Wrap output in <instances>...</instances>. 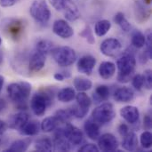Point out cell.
Wrapping results in <instances>:
<instances>
[{"label":"cell","instance_id":"8fae6325","mask_svg":"<svg viewBox=\"0 0 152 152\" xmlns=\"http://www.w3.org/2000/svg\"><path fill=\"white\" fill-rule=\"evenodd\" d=\"M96 65V59L93 55H84L80 57L77 63V70L86 75H91Z\"/></svg>","mask_w":152,"mask_h":152},{"label":"cell","instance_id":"74e56055","mask_svg":"<svg viewBox=\"0 0 152 152\" xmlns=\"http://www.w3.org/2000/svg\"><path fill=\"white\" fill-rule=\"evenodd\" d=\"M79 35H80V37L85 38L90 45H94L95 43V38H94L93 30L89 25H86L85 27V28L82 30V32L79 33Z\"/></svg>","mask_w":152,"mask_h":152},{"label":"cell","instance_id":"ab89813d","mask_svg":"<svg viewBox=\"0 0 152 152\" xmlns=\"http://www.w3.org/2000/svg\"><path fill=\"white\" fill-rule=\"evenodd\" d=\"M143 75V87L148 90L152 88V71L151 69H146Z\"/></svg>","mask_w":152,"mask_h":152},{"label":"cell","instance_id":"816d5d0a","mask_svg":"<svg viewBox=\"0 0 152 152\" xmlns=\"http://www.w3.org/2000/svg\"><path fill=\"white\" fill-rule=\"evenodd\" d=\"M3 62H4V54H3V53L0 51V66L3 64Z\"/></svg>","mask_w":152,"mask_h":152},{"label":"cell","instance_id":"4dcf8cb0","mask_svg":"<svg viewBox=\"0 0 152 152\" xmlns=\"http://www.w3.org/2000/svg\"><path fill=\"white\" fill-rule=\"evenodd\" d=\"M114 21L120 27V28L125 31V32H129L132 28L131 24L129 23V21L127 20V19L126 18L125 14L121 12H118L115 14L114 17Z\"/></svg>","mask_w":152,"mask_h":152},{"label":"cell","instance_id":"4316f807","mask_svg":"<svg viewBox=\"0 0 152 152\" xmlns=\"http://www.w3.org/2000/svg\"><path fill=\"white\" fill-rule=\"evenodd\" d=\"M131 42L132 45L137 48V49H141L142 47H144L145 43H146V36L139 29H134L132 32L131 35Z\"/></svg>","mask_w":152,"mask_h":152},{"label":"cell","instance_id":"7bdbcfd3","mask_svg":"<svg viewBox=\"0 0 152 152\" xmlns=\"http://www.w3.org/2000/svg\"><path fill=\"white\" fill-rule=\"evenodd\" d=\"M143 126L145 127L146 130H151L152 126V119L151 116L150 114H147L144 116V118H143Z\"/></svg>","mask_w":152,"mask_h":152},{"label":"cell","instance_id":"484cf974","mask_svg":"<svg viewBox=\"0 0 152 152\" xmlns=\"http://www.w3.org/2000/svg\"><path fill=\"white\" fill-rule=\"evenodd\" d=\"M59 124L60 123L58 122L54 116L47 117L45 119H43L42 123L40 124V128L45 133H52L58 127Z\"/></svg>","mask_w":152,"mask_h":152},{"label":"cell","instance_id":"5b68a950","mask_svg":"<svg viewBox=\"0 0 152 152\" xmlns=\"http://www.w3.org/2000/svg\"><path fill=\"white\" fill-rule=\"evenodd\" d=\"M29 13L39 24L46 25L51 18V11L45 0H34L29 7Z\"/></svg>","mask_w":152,"mask_h":152},{"label":"cell","instance_id":"e575fe53","mask_svg":"<svg viewBox=\"0 0 152 152\" xmlns=\"http://www.w3.org/2000/svg\"><path fill=\"white\" fill-rule=\"evenodd\" d=\"M53 44L50 40L40 39L39 41H37L36 45V50L46 55L49 52H51V50L53 49Z\"/></svg>","mask_w":152,"mask_h":152},{"label":"cell","instance_id":"5bb4252c","mask_svg":"<svg viewBox=\"0 0 152 152\" xmlns=\"http://www.w3.org/2000/svg\"><path fill=\"white\" fill-rule=\"evenodd\" d=\"M120 116L129 124L134 125L139 121L140 111L137 107L134 106H125L120 110Z\"/></svg>","mask_w":152,"mask_h":152},{"label":"cell","instance_id":"bcb514c9","mask_svg":"<svg viewBox=\"0 0 152 152\" xmlns=\"http://www.w3.org/2000/svg\"><path fill=\"white\" fill-rule=\"evenodd\" d=\"M129 131H130V130H129V127H128V126H127L126 124L122 123V124L119 125V126H118V133H119V134H120L122 137L125 136Z\"/></svg>","mask_w":152,"mask_h":152},{"label":"cell","instance_id":"d4e9b609","mask_svg":"<svg viewBox=\"0 0 152 152\" xmlns=\"http://www.w3.org/2000/svg\"><path fill=\"white\" fill-rule=\"evenodd\" d=\"M74 87L78 92H86L92 88L93 83L90 79H87L83 77H77L73 80Z\"/></svg>","mask_w":152,"mask_h":152},{"label":"cell","instance_id":"d590c367","mask_svg":"<svg viewBox=\"0 0 152 152\" xmlns=\"http://www.w3.org/2000/svg\"><path fill=\"white\" fill-rule=\"evenodd\" d=\"M70 110V112L73 116V118H84L87 114H88V111L89 110L88 109H84V108H81L80 106H78L77 103L74 104L73 106H71L69 108Z\"/></svg>","mask_w":152,"mask_h":152},{"label":"cell","instance_id":"4fadbf2b","mask_svg":"<svg viewBox=\"0 0 152 152\" xmlns=\"http://www.w3.org/2000/svg\"><path fill=\"white\" fill-rule=\"evenodd\" d=\"M134 13L136 20L142 23L151 17V9L149 4L143 2V0H136L134 2Z\"/></svg>","mask_w":152,"mask_h":152},{"label":"cell","instance_id":"ac0fdd59","mask_svg":"<svg viewBox=\"0 0 152 152\" xmlns=\"http://www.w3.org/2000/svg\"><path fill=\"white\" fill-rule=\"evenodd\" d=\"M40 123L37 120H28L25 125L19 130L20 134L24 136H35L40 131Z\"/></svg>","mask_w":152,"mask_h":152},{"label":"cell","instance_id":"277c9868","mask_svg":"<svg viewBox=\"0 0 152 152\" xmlns=\"http://www.w3.org/2000/svg\"><path fill=\"white\" fill-rule=\"evenodd\" d=\"M53 59L61 67H69L77 60L76 51L69 46H59L51 50Z\"/></svg>","mask_w":152,"mask_h":152},{"label":"cell","instance_id":"c3c4849f","mask_svg":"<svg viewBox=\"0 0 152 152\" xmlns=\"http://www.w3.org/2000/svg\"><path fill=\"white\" fill-rule=\"evenodd\" d=\"M53 77H54L55 80L60 81V82H62V81L64 80V78H65V77H64V75L62 74V72H57V73H55V74L53 75Z\"/></svg>","mask_w":152,"mask_h":152},{"label":"cell","instance_id":"ba28073f","mask_svg":"<svg viewBox=\"0 0 152 152\" xmlns=\"http://www.w3.org/2000/svg\"><path fill=\"white\" fill-rule=\"evenodd\" d=\"M98 140V148L102 151L112 152L118 151L119 143L118 139L110 133L103 134L99 136Z\"/></svg>","mask_w":152,"mask_h":152},{"label":"cell","instance_id":"836d02e7","mask_svg":"<svg viewBox=\"0 0 152 152\" xmlns=\"http://www.w3.org/2000/svg\"><path fill=\"white\" fill-rule=\"evenodd\" d=\"M75 99L77 101V104L81 108L88 109V110L90 109L92 105V100L85 92H78V94H76Z\"/></svg>","mask_w":152,"mask_h":152},{"label":"cell","instance_id":"681fc988","mask_svg":"<svg viewBox=\"0 0 152 152\" xmlns=\"http://www.w3.org/2000/svg\"><path fill=\"white\" fill-rule=\"evenodd\" d=\"M7 107V102L3 98H0V112L4 110Z\"/></svg>","mask_w":152,"mask_h":152},{"label":"cell","instance_id":"2e32d148","mask_svg":"<svg viewBox=\"0 0 152 152\" xmlns=\"http://www.w3.org/2000/svg\"><path fill=\"white\" fill-rule=\"evenodd\" d=\"M134 98V92L132 88L123 86L118 88L114 93V99L116 102L119 103H126L130 102Z\"/></svg>","mask_w":152,"mask_h":152},{"label":"cell","instance_id":"83f0119b","mask_svg":"<svg viewBox=\"0 0 152 152\" xmlns=\"http://www.w3.org/2000/svg\"><path fill=\"white\" fill-rule=\"evenodd\" d=\"M35 149L37 151H53V142L49 137L39 138L35 143Z\"/></svg>","mask_w":152,"mask_h":152},{"label":"cell","instance_id":"b9f144b4","mask_svg":"<svg viewBox=\"0 0 152 152\" xmlns=\"http://www.w3.org/2000/svg\"><path fill=\"white\" fill-rule=\"evenodd\" d=\"M79 151L82 152H98L99 151V148L98 146H96L95 144L93 143H87L83 145L80 149Z\"/></svg>","mask_w":152,"mask_h":152},{"label":"cell","instance_id":"3957f363","mask_svg":"<svg viewBox=\"0 0 152 152\" xmlns=\"http://www.w3.org/2000/svg\"><path fill=\"white\" fill-rule=\"evenodd\" d=\"M53 102V93L50 90H40L33 94L30 99V109L32 112L37 116L42 117L46 112L48 107Z\"/></svg>","mask_w":152,"mask_h":152},{"label":"cell","instance_id":"f907efd6","mask_svg":"<svg viewBox=\"0 0 152 152\" xmlns=\"http://www.w3.org/2000/svg\"><path fill=\"white\" fill-rule=\"evenodd\" d=\"M4 84V77L2 75H0V93H1V91L3 89Z\"/></svg>","mask_w":152,"mask_h":152},{"label":"cell","instance_id":"30bf717a","mask_svg":"<svg viewBox=\"0 0 152 152\" xmlns=\"http://www.w3.org/2000/svg\"><path fill=\"white\" fill-rule=\"evenodd\" d=\"M53 31L56 36L63 39L69 38L74 35V30L72 27L65 20H61V19L56 20L53 22Z\"/></svg>","mask_w":152,"mask_h":152},{"label":"cell","instance_id":"9a60e30c","mask_svg":"<svg viewBox=\"0 0 152 152\" xmlns=\"http://www.w3.org/2000/svg\"><path fill=\"white\" fill-rule=\"evenodd\" d=\"M28 119H29V116L28 113L24 111H20L10 117V118L8 119L7 126H9V128L11 129L19 131Z\"/></svg>","mask_w":152,"mask_h":152},{"label":"cell","instance_id":"d6a6232c","mask_svg":"<svg viewBox=\"0 0 152 152\" xmlns=\"http://www.w3.org/2000/svg\"><path fill=\"white\" fill-rule=\"evenodd\" d=\"M55 118L58 120L59 123H62V124H67L69 123V121L71 120V118H73L69 108V109H62V110H59L55 112L54 114Z\"/></svg>","mask_w":152,"mask_h":152},{"label":"cell","instance_id":"f5cc1de1","mask_svg":"<svg viewBox=\"0 0 152 152\" xmlns=\"http://www.w3.org/2000/svg\"><path fill=\"white\" fill-rule=\"evenodd\" d=\"M1 44H2V38H1V37H0V45H1Z\"/></svg>","mask_w":152,"mask_h":152},{"label":"cell","instance_id":"f546056e","mask_svg":"<svg viewBox=\"0 0 152 152\" xmlns=\"http://www.w3.org/2000/svg\"><path fill=\"white\" fill-rule=\"evenodd\" d=\"M111 28V23L108 20H101L95 23L94 32L98 37L105 36Z\"/></svg>","mask_w":152,"mask_h":152},{"label":"cell","instance_id":"9c48e42d","mask_svg":"<svg viewBox=\"0 0 152 152\" xmlns=\"http://www.w3.org/2000/svg\"><path fill=\"white\" fill-rule=\"evenodd\" d=\"M63 133L65 138L69 142L71 145L74 146L80 145L84 141L83 132L79 128L76 127L75 126L69 123H67L66 126L63 127Z\"/></svg>","mask_w":152,"mask_h":152},{"label":"cell","instance_id":"6da1fadb","mask_svg":"<svg viewBox=\"0 0 152 152\" xmlns=\"http://www.w3.org/2000/svg\"><path fill=\"white\" fill-rule=\"evenodd\" d=\"M118 73V81L122 84L128 83L133 76L134 75L136 68V59L134 53L132 51L124 52L117 60Z\"/></svg>","mask_w":152,"mask_h":152},{"label":"cell","instance_id":"7a4b0ae2","mask_svg":"<svg viewBox=\"0 0 152 152\" xmlns=\"http://www.w3.org/2000/svg\"><path fill=\"white\" fill-rule=\"evenodd\" d=\"M31 93V85L28 82L12 83L7 86V94L11 101L16 103L18 110H26V102Z\"/></svg>","mask_w":152,"mask_h":152},{"label":"cell","instance_id":"ffe728a7","mask_svg":"<svg viewBox=\"0 0 152 152\" xmlns=\"http://www.w3.org/2000/svg\"><path fill=\"white\" fill-rule=\"evenodd\" d=\"M116 65L115 63L111 62V61H102L98 69V72L100 77L102 79H110L111 78L115 73H116Z\"/></svg>","mask_w":152,"mask_h":152},{"label":"cell","instance_id":"44dd1931","mask_svg":"<svg viewBox=\"0 0 152 152\" xmlns=\"http://www.w3.org/2000/svg\"><path fill=\"white\" fill-rule=\"evenodd\" d=\"M65 18L69 21H75L80 17V12L77 4L72 0H68L64 9L62 10Z\"/></svg>","mask_w":152,"mask_h":152},{"label":"cell","instance_id":"7402d4cb","mask_svg":"<svg viewBox=\"0 0 152 152\" xmlns=\"http://www.w3.org/2000/svg\"><path fill=\"white\" fill-rule=\"evenodd\" d=\"M110 95V87L106 85H101L95 88V91L93 94V99L96 103H99L102 102L108 101Z\"/></svg>","mask_w":152,"mask_h":152},{"label":"cell","instance_id":"e0dca14e","mask_svg":"<svg viewBox=\"0 0 152 152\" xmlns=\"http://www.w3.org/2000/svg\"><path fill=\"white\" fill-rule=\"evenodd\" d=\"M84 129L86 136L93 141H96L101 135L100 125L96 123L92 118H88L84 124Z\"/></svg>","mask_w":152,"mask_h":152},{"label":"cell","instance_id":"8d00e7d4","mask_svg":"<svg viewBox=\"0 0 152 152\" xmlns=\"http://www.w3.org/2000/svg\"><path fill=\"white\" fill-rule=\"evenodd\" d=\"M140 142L144 149H150L152 146V134L151 133L147 130L143 132L140 136Z\"/></svg>","mask_w":152,"mask_h":152},{"label":"cell","instance_id":"ee69618b","mask_svg":"<svg viewBox=\"0 0 152 152\" xmlns=\"http://www.w3.org/2000/svg\"><path fill=\"white\" fill-rule=\"evenodd\" d=\"M20 0H0V6L2 7H11L16 4Z\"/></svg>","mask_w":152,"mask_h":152},{"label":"cell","instance_id":"db71d44e","mask_svg":"<svg viewBox=\"0 0 152 152\" xmlns=\"http://www.w3.org/2000/svg\"><path fill=\"white\" fill-rule=\"evenodd\" d=\"M0 142H1V138H0Z\"/></svg>","mask_w":152,"mask_h":152},{"label":"cell","instance_id":"f6af8a7d","mask_svg":"<svg viewBox=\"0 0 152 152\" xmlns=\"http://www.w3.org/2000/svg\"><path fill=\"white\" fill-rule=\"evenodd\" d=\"M151 59H152V58L149 55V53H148L146 51H143V52L139 55V61H140V62H141L142 64L147 63V61H148L149 60H151Z\"/></svg>","mask_w":152,"mask_h":152},{"label":"cell","instance_id":"603a6c76","mask_svg":"<svg viewBox=\"0 0 152 152\" xmlns=\"http://www.w3.org/2000/svg\"><path fill=\"white\" fill-rule=\"evenodd\" d=\"M6 30L8 35L12 38H18L23 31V24L19 20H12L6 25Z\"/></svg>","mask_w":152,"mask_h":152},{"label":"cell","instance_id":"8992f818","mask_svg":"<svg viewBox=\"0 0 152 152\" xmlns=\"http://www.w3.org/2000/svg\"><path fill=\"white\" fill-rule=\"evenodd\" d=\"M116 117V111L110 102H105L93 110L92 118L100 126L110 123Z\"/></svg>","mask_w":152,"mask_h":152},{"label":"cell","instance_id":"7c38bea8","mask_svg":"<svg viewBox=\"0 0 152 152\" xmlns=\"http://www.w3.org/2000/svg\"><path fill=\"white\" fill-rule=\"evenodd\" d=\"M45 61H46V55L36 50L29 58V62H28L29 71L32 73L39 72L45 67Z\"/></svg>","mask_w":152,"mask_h":152},{"label":"cell","instance_id":"7dc6e473","mask_svg":"<svg viewBox=\"0 0 152 152\" xmlns=\"http://www.w3.org/2000/svg\"><path fill=\"white\" fill-rule=\"evenodd\" d=\"M6 129H7V124L4 121L0 119V135L4 134Z\"/></svg>","mask_w":152,"mask_h":152},{"label":"cell","instance_id":"cb8c5ba5","mask_svg":"<svg viewBox=\"0 0 152 152\" xmlns=\"http://www.w3.org/2000/svg\"><path fill=\"white\" fill-rule=\"evenodd\" d=\"M31 144L30 138H24L20 140H17L13 142L6 150L5 151L8 152H22L28 151Z\"/></svg>","mask_w":152,"mask_h":152},{"label":"cell","instance_id":"60d3db41","mask_svg":"<svg viewBox=\"0 0 152 152\" xmlns=\"http://www.w3.org/2000/svg\"><path fill=\"white\" fill-rule=\"evenodd\" d=\"M49 2L55 10L62 12L68 0H49Z\"/></svg>","mask_w":152,"mask_h":152},{"label":"cell","instance_id":"f1b7e54d","mask_svg":"<svg viewBox=\"0 0 152 152\" xmlns=\"http://www.w3.org/2000/svg\"><path fill=\"white\" fill-rule=\"evenodd\" d=\"M76 97V92L72 87H64L57 94V98L61 102H72Z\"/></svg>","mask_w":152,"mask_h":152},{"label":"cell","instance_id":"1f68e13d","mask_svg":"<svg viewBox=\"0 0 152 152\" xmlns=\"http://www.w3.org/2000/svg\"><path fill=\"white\" fill-rule=\"evenodd\" d=\"M53 150L58 151H69L71 150V144L65 137L54 138Z\"/></svg>","mask_w":152,"mask_h":152},{"label":"cell","instance_id":"f35d334b","mask_svg":"<svg viewBox=\"0 0 152 152\" xmlns=\"http://www.w3.org/2000/svg\"><path fill=\"white\" fill-rule=\"evenodd\" d=\"M132 86L134 87L135 90L141 91L143 87V75L142 74H136L134 75L132 77Z\"/></svg>","mask_w":152,"mask_h":152},{"label":"cell","instance_id":"52a82bcc","mask_svg":"<svg viewBox=\"0 0 152 152\" xmlns=\"http://www.w3.org/2000/svg\"><path fill=\"white\" fill-rule=\"evenodd\" d=\"M100 50L102 53L107 57H115L120 53L122 50V44L117 38H107L102 42Z\"/></svg>","mask_w":152,"mask_h":152},{"label":"cell","instance_id":"d6986e66","mask_svg":"<svg viewBox=\"0 0 152 152\" xmlns=\"http://www.w3.org/2000/svg\"><path fill=\"white\" fill-rule=\"evenodd\" d=\"M122 147L127 151H134L138 148V138L134 131H129L125 136H123Z\"/></svg>","mask_w":152,"mask_h":152}]
</instances>
